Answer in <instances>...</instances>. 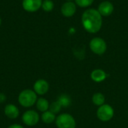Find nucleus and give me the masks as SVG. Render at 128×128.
Listing matches in <instances>:
<instances>
[{"instance_id":"23","label":"nucleus","mask_w":128,"mask_h":128,"mask_svg":"<svg viewBox=\"0 0 128 128\" xmlns=\"http://www.w3.org/2000/svg\"><path fill=\"white\" fill-rule=\"evenodd\" d=\"M67 1H68V2H72L73 0H67Z\"/></svg>"},{"instance_id":"8","label":"nucleus","mask_w":128,"mask_h":128,"mask_svg":"<svg viewBox=\"0 0 128 128\" xmlns=\"http://www.w3.org/2000/svg\"><path fill=\"white\" fill-rule=\"evenodd\" d=\"M42 0H22V5L23 9L28 12H35L42 5Z\"/></svg>"},{"instance_id":"19","label":"nucleus","mask_w":128,"mask_h":128,"mask_svg":"<svg viewBox=\"0 0 128 128\" xmlns=\"http://www.w3.org/2000/svg\"><path fill=\"white\" fill-rule=\"evenodd\" d=\"M75 2L78 6L81 8H86L90 6L93 3L94 0H75Z\"/></svg>"},{"instance_id":"13","label":"nucleus","mask_w":128,"mask_h":128,"mask_svg":"<svg viewBox=\"0 0 128 128\" xmlns=\"http://www.w3.org/2000/svg\"><path fill=\"white\" fill-rule=\"evenodd\" d=\"M36 107L37 110L41 112H44L47 110H49V107H50V103L49 101L44 98H38L37 102H36Z\"/></svg>"},{"instance_id":"3","label":"nucleus","mask_w":128,"mask_h":128,"mask_svg":"<svg viewBox=\"0 0 128 128\" xmlns=\"http://www.w3.org/2000/svg\"><path fill=\"white\" fill-rule=\"evenodd\" d=\"M56 124L58 128H76V121L71 115L62 113L57 116Z\"/></svg>"},{"instance_id":"2","label":"nucleus","mask_w":128,"mask_h":128,"mask_svg":"<svg viewBox=\"0 0 128 128\" xmlns=\"http://www.w3.org/2000/svg\"><path fill=\"white\" fill-rule=\"evenodd\" d=\"M38 100V94L32 89H24L18 95V102L22 107L29 108L34 106Z\"/></svg>"},{"instance_id":"17","label":"nucleus","mask_w":128,"mask_h":128,"mask_svg":"<svg viewBox=\"0 0 128 128\" xmlns=\"http://www.w3.org/2000/svg\"><path fill=\"white\" fill-rule=\"evenodd\" d=\"M42 9L46 12H50L54 8V3L52 0H44L41 5Z\"/></svg>"},{"instance_id":"4","label":"nucleus","mask_w":128,"mask_h":128,"mask_svg":"<svg viewBox=\"0 0 128 128\" xmlns=\"http://www.w3.org/2000/svg\"><path fill=\"white\" fill-rule=\"evenodd\" d=\"M22 121L24 124L28 127H33L38 124L40 121V116L35 110H26L22 116Z\"/></svg>"},{"instance_id":"15","label":"nucleus","mask_w":128,"mask_h":128,"mask_svg":"<svg viewBox=\"0 0 128 128\" xmlns=\"http://www.w3.org/2000/svg\"><path fill=\"white\" fill-rule=\"evenodd\" d=\"M92 102L95 106H100L105 103V96L100 92H97L92 97Z\"/></svg>"},{"instance_id":"12","label":"nucleus","mask_w":128,"mask_h":128,"mask_svg":"<svg viewBox=\"0 0 128 128\" xmlns=\"http://www.w3.org/2000/svg\"><path fill=\"white\" fill-rule=\"evenodd\" d=\"M106 73L101 69H95L91 74V78L93 81L96 82H101L106 80L107 77Z\"/></svg>"},{"instance_id":"20","label":"nucleus","mask_w":128,"mask_h":128,"mask_svg":"<svg viewBox=\"0 0 128 128\" xmlns=\"http://www.w3.org/2000/svg\"><path fill=\"white\" fill-rule=\"evenodd\" d=\"M6 100V95L4 93H0V104L4 103Z\"/></svg>"},{"instance_id":"5","label":"nucleus","mask_w":128,"mask_h":128,"mask_svg":"<svg viewBox=\"0 0 128 128\" xmlns=\"http://www.w3.org/2000/svg\"><path fill=\"white\" fill-rule=\"evenodd\" d=\"M114 116V110L109 104H104L99 106L97 111L98 118L104 122L110 121Z\"/></svg>"},{"instance_id":"6","label":"nucleus","mask_w":128,"mask_h":128,"mask_svg":"<svg viewBox=\"0 0 128 128\" xmlns=\"http://www.w3.org/2000/svg\"><path fill=\"white\" fill-rule=\"evenodd\" d=\"M91 50L97 55H103L106 50V44L105 40L100 38H93L89 44Z\"/></svg>"},{"instance_id":"16","label":"nucleus","mask_w":128,"mask_h":128,"mask_svg":"<svg viewBox=\"0 0 128 128\" xmlns=\"http://www.w3.org/2000/svg\"><path fill=\"white\" fill-rule=\"evenodd\" d=\"M57 101L61 104L62 107H64V108L70 106L71 104V98H70V96L67 94H61L58 98Z\"/></svg>"},{"instance_id":"22","label":"nucleus","mask_w":128,"mask_h":128,"mask_svg":"<svg viewBox=\"0 0 128 128\" xmlns=\"http://www.w3.org/2000/svg\"><path fill=\"white\" fill-rule=\"evenodd\" d=\"M1 24H2V19H1V17H0V26H1Z\"/></svg>"},{"instance_id":"21","label":"nucleus","mask_w":128,"mask_h":128,"mask_svg":"<svg viewBox=\"0 0 128 128\" xmlns=\"http://www.w3.org/2000/svg\"><path fill=\"white\" fill-rule=\"evenodd\" d=\"M8 128H24L21 124H13L11 125H10Z\"/></svg>"},{"instance_id":"7","label":"nucleus","mask_w":128,"mask_h":128,"mask_svg":"<svg viewBox=\"0 0 128 128\" xmlns=\"http://www.w3.org/2000/svg\"><path fill=\"white\" fill-rule=\"evenodd\" d=\"M50 88V85L48 82L44 79L38 80L33 85V90L38 95L46 94Z\"/></svg>"},{"instance_id":"10","label":"nucleus","mask_w":128,"mask_h":128,"mask_svg":"<svg viewBox=\"0 0 128 128\" xmlns=\"http://www.w3.org/2000/svg\"><path fill=\"white\" fill-rule=\"evenodd\" d=\"M98 10L102 16H108L112 14L114 10V6L110 2L105 1L99 4Z\"/></svg>"},{"instance_id":"9","label":"nucleus","mask_w":128,"mask_h":128,"mask_svg":"<svg viewBox=\"0 0 128 128\" xmlns=\"http://www.w3.org/2000/svg\"><path fill=\"white\" fill-rule=\"evenodd\" d=\"M4 113L7 118L10 119H16L20 115V110L15 104H8L4 108Z\"/></svg>"},{"instance_id":"18","label":"nucleus","mask_w":128,"mask_h":128,"mask_svg":"<svg viewBox=\"0 0 128 128\" xmlns=\"http://www.w3.org/2000/svg\"><path fill=\"white\" fill-rule=\"evenodd\" d=\"M62 108V106H61V104L56 100V101H54L50 104L49 110L54 114H57L61 111Z\"/></svg>"},{"instance_id":"14","label":"nucleus","mask_w":128,"mask_h":128,"mask_svg":"<svg viewBox=\"0 0 128 128\" xmlns=\"http://www.w3.org/2000/svg\"><path fill=\"white\" fill-rule=\"evenodd\" d=\"M56 114L52 113L50 110L43 112V114L41 115V120L44 124H52V122H56Z\"/></svg>"},{"instance_id":"11","label":"nucleus","mask_w":128,"mask_h":128,"mask_svg":"<svg viewBox=\"0 0 128 128\" xmlns=\"http://www.w3.org/2000/svg\"><path fill=\"white\" fill-rule=\"evenodd\" d=\"M76 4L72 2H67L63 4L61 8V12L63 16L66 17H70L76 13Z\"/></svg>"},{"instance_id":"1","label":"nucleus","mask_w":128,"mask_h":128,"mask_svg":"<svg viewBox=\"0 0 128 128\" xmlns=\"http://www.w3.org/2000/svg\"><path fill=\"white\" fill-rule=\"evenodd\" d=\"M102 16L96 9H88L82 16V22L84 28L89 33H97L102 26Z\"/></svg>"}]
</instances>
